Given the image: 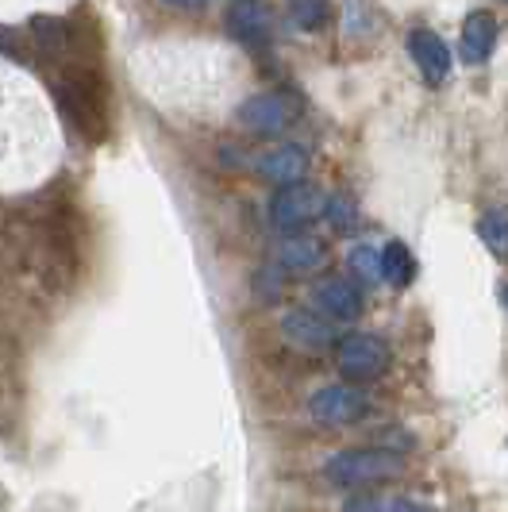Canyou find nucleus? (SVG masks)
I'll return each instance as SVG.
<instances>
[{
	"label": "nucleus",
	"instance_id": "f257e3e1",
	"mask_svg": "<svg viewBox=\"0 0 508 512\" xmlns=\"http://www.w3.org/2000/svg\"><path fill=\"white\" fill-rule=\"evenodd\" d=\"M401 455L389 447H355V451H339L324 462V478L331 486H374V482H389L401 474Z\"/></svg>",
	"mask_w": 508,
	"mask_h": 512
},
{
	"label": "nucleus",
	"instance_id": "f03ea898",
	"mask_svg": "<svg viewBox=\"0 0 508 512\" xmlns=\"http://www.w3.org/2000/svg\"><path fill=\"white\" fill-rule=\"evenodd\" d=\"M297 116H301V104L293 101L289 93H281V89H266V93H254L247 101L239 104V124L254 135H266V139H274V135H285V131L297 124Z\"/></svg>",
	"mask_w": 508,
	"mask_h": 512
},
{
	"label": "nucleus",
	"instance_id": "7ed1b4c3",
	"mask_svg": "<svg viewBox=\"0 0 508 512\" xmlns=\"http://www.w3.org/2000/svg\"><path fill=\"white\" fill-rule=\"evenodd\" d=\"M335 359L343 378L351 382H378L381 374L389 370V343L374 332H351L339 339Z\"/></svg>",
	"mask_w": 508,
	"mask_h": 512
},
{
	"label": "nucleus",
	"instance_id": "20e7f679",
	"mask_svg": "<svg viewBox=\"0 0 508 512\" xmlns=\"http://www.w3.org/2000/svg\"><path fill=\"white\" fill-rule=\"evenodd\" d=\"M324 212V197L316 185L308 181H297V185H285L270 197V224L278 231H301L308 228L312 220H320Z\"/></svg>",
	"mask_w": 508,
	"mask_h": 512
},
{
	"label": "nucleus",
	"instance_id": "39448f33",
	"mask_svg": "<svg viewBox=\"0 0 508 512\" xmlns=\"http://www.w3.org/2000/svg\"><path fill=\"white\" fill-rule=\"evenodd\" d=\"M370 412L366 393L355 385H324L312 401H308V416L316 424H328V428H343V424H358L362 416Z\"/></svg>",
	"mask_w": 508,
	"mask_h": 512
},
{
	"label": "nucleus",
	"instance_id": "423d86ee",
	"mask_svg": "<svg viewBox=\"0 0 508 512\" xmlns=\"http://www.w3.org/2000/svg\"><path fill=\"white\" fill-rule=\"evenodd\" d=\"M281 335L293 347H301V351H328V347H335V339H339L335 324H331L328 316H320L316 308H293V312H285Z\"/></svg>",
	"mask_w": 508,
	"mask_h": 512
},
{
	"label": "nucleus",
	"instance_id": "0eeeda50",
	"mask_svg": "<svg viewBox=\"0 0 508 512\" xmlns=\"http://www.w3.org/2000/svg\"><path fill=\"white\" fill-rule=\"evenodd\" d=\"M254 174L262 181H274L278 189L285 185H297L308 174V151L297 143H278V147H266L254 158Z\"/></svg>",
	"mask_w": 508,
	"mask_h": 512
},
{
	"label": "nucleus",
	"instance_id": "6e6552de",
	"mask_svg": "<svg viewBox=\"0 0 508 512\" xmlns=\"http://www.w3.org/2000/svg\"><path fill=\"white\" fill-rule=\"evenodd\" d=\"M312 308L331 324H351L362 312V289L351 278H324L312 289Z\"/></svg>",
	"mask_w": 508,
	"mask_h": 512
},
{
	"label": "nucleus",
	"instance_id": "1a4fd4ad",
	"mask_svg": "<svg viewBox=\"0 0 508 512\" xmlns=\"http://www.w3.org/2000/svg\"><path fill=\"white\" fill-rule=\"evenodd\" d=\"M408 54H412L416 70H420V77H424L428 85H443V81L451 77V66H455L451 47H447L435 31H428V27H416V31L408 35Z\"/></svg>",
	"mask_w": 508,
	"mask_h": 512
},
{
	"label": "nucleus",
	"instance_id": "9d476101",
	"mask_svg": "<svg viewBox=\"0 0 508 512\" xmlns=\"http://www.w3.org/2000/svg\"><path fill=\"white\" fill-rule=\"evenodd\" d=\"M497 47V20L493 12H470L462 24V39H458V54L466 66H482Z\"/></svg>",
	"mask_w": 508,
	"mask_h": 512
},
{
	"label": "nucleus",
	"instance_id": "9b49d317",
	"mask_svg": "<svg viewBox=\"0 0 508 512\" xmlns=\"http://www.w3.org/2000/svg\"><path fill=\"white\" fill-rule=\"evenodd\" d=\"M324 243L320 239H312V235H289V239H281L278 251H274V266L278 270H289V274H308V270H316L320 262H324Z\"/></svg>",
	"mask_w": 508,
	"mask_h": 512
},
{
	"label": "nucleus",
	"instance_id": "f8f14e48",
	"mask_svg": "<svg viewBox=\"0 0 508 512\" xmlns=\"http://www.w3.org/2000/svg\"><path fill=\"white\" fill-rule=\"evenodd\" d=\"M228 31L243 47H262L270 39V16H266L262 4H231Z\"/></svg>",
	"mask_w": 508,
	"mask_h": 512
},
{
	"label": "nucleus",
	"instance_id": "ddd939ff",
	"mask_svg": "<svg viewBox=\"0 0 508 512\" xmlns=\"http://www.w3.org/2000/svg\"><path fill=\"white\" fill-rule=\"evenodd\" d=\"M381 282L397 285V289L416 282V258L408 251V243L393 239V243L381 247Z\"/></svg>",
	"mask_w": 508,
	"mask_h": 512
},
{
	"label": "nucleus",
	"instance_id": "4468645a",
	"mask_svg": "<svg viewBox=\"0 0 508 512\" xmlns=\"http://www.w3.org/2000/svg\"><path fill=\"white\" fill-rule=\"evenodd\" d=\"M343 512H435L412 497H385V493H362V497H351Z\"/></svg>",
	"mask_w": 508,
	"mask_h": 512
},
{
	"label": "nucleus",
	"instance_id": "2eb2a0df",
	"mask_svg": "<svg viewBox=\"0 0 508 512\" xmlns=\"http://www.w3.org/2000/svg\"><path fill=\"white\" fill-rule=\"evenodd\" d=\"M478 235L482 243L497 258H508V212L505 208H489L482 220H478Z\"/></svg>",
	"mask_w": 508,
	"mask_h": 512
},
{
	"label": "nucleus",
	"instance_id": "dca6fc26",
	"mask_svg": "<svg viewBox=\"0 0 508 512\" xmlns=\"http://www.w3.org/2000/svg\"><path fill=\"white\" fill-rule=\"evenodd\" d=\"M347 266H351V274H355V285L366 282L374 285L381 282V251L374 243H358L355 251L347 255Z\"/></svg>",
	"mask_w": 508,
	"mask_h": 512
},
{
	"label": "nucleus",
	"instance_id": "f3484780",
	"mask_svg": "<svg viewBox=\"0 0 508 512\" xmlns=\"http://www.w3.org/2000/svg\"><path fill=\"white\" fill-rule=\"evenodd\" d=\"M328 16H331V8L320 4V0L289 4V20H293V27H301V31H320V27L328 24Z\"/></svg>",
	"mask_w": 508,
	"mask_h": 512
},
{
	"label": "nucleus",
	"instance_id": "a211bd4d",
	"mask_svg": "<svg viewBox=\"0 0 508 512\" xmlns=\"http://www.w3.org/2000/svg\"><path fill=\"white\" fill-rule=\"evenodd\" d=\"M324 208H328V224L335 231H351L358 224V208H355V201H351L347 193H335Z\"/></svg>",
	"mask_w": 508,
	"mask_h": 512
},
{
	"label": "nucleus",
	"instance_id": "6ab92c4d",
	"mask_svg": "<svg viewBox=\"0 0 508 512\" xmlns=\"http://www.w3.org/2000/svg\"><path fill=\"white\" fill-rule=\"evenodd\" d=\"M501 293H505V301H508V285H505V289H501Z\"/></svg>",
	"mask_w": 508,
	"mask_h": 512
}]
</instances>
